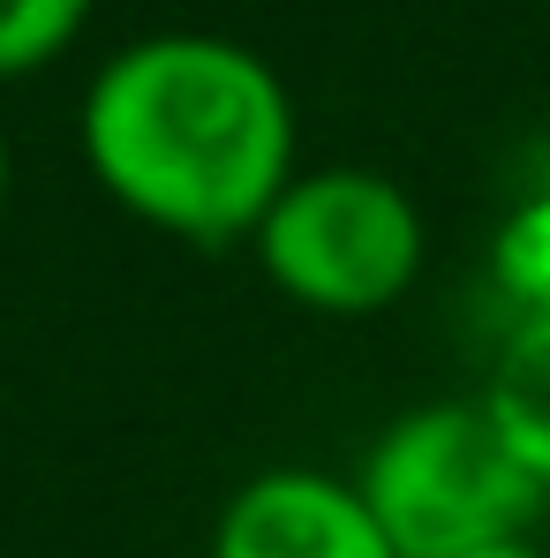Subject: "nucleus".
<instances>
[{
    "label": "nucleus",
    "instance_id": "nucleus-1",
    "mask_svg": "<svg viewBox=\"0 0 550 558\" xmlns=\"http://www.w3.org/2000/svg\"><path fill=\"white\" fill-rule=\"evenodd\" d=\"M76 151L136 227L227 250L302 174V121L265 53L219 31H151L84 84Z\"/></svg>",
    "mask_w": 550,
    "mask_h": 558
},
{
    "label": "nucleus",
    "instance_id": "nucleus-2",
    "mask_svg": "<svg viewBox=\"0 0 550 558\" xmlns=\"http://www.w3.org/2000/svg\"><path fill=\"white\" fill-rule=\"evenodd\" d=\"M355 490L400 558L490 551L505 536H528L550 506V490L498 446L475 400H430L392 415L363 453Z\"/></svg>",
    "mask_w": 550,
    "mask_h": 558
},
{
    "label": "nucleus",
    "instance_id": "nucleus-3",
    "mask_svg": "<svg viewBox=\"0 0 550 558\" xmlns=\"http://www.w3.org/2000/svg\"><path fill=\"white\" fill-rule=\"evenodd\" d=\"M249 257L309 317H377L423 279L430 227L377 167H302L257 219Z\"/></svg>",
    "mask_w": 550,
    "mask_h": 558
},
{
    "label": "nucleus",
    "instance_id": "nucleus-4",
    "mask_svg": "<svg viewBox=\"0 0 550 558\" xmlns=\"http://www.w3.org/2000/svg\"><path fill=\"white\" fill-rule=\"evenodd\" d=\"M211 558H400V551L384 544L355 475L265 468L219 506Z\"/></svg>",
    "mask_w": 550,
    "mask_h": 558
},
{
    "label": "nucleus",
    "instance_id": "nucleus-5",
    "mask_svg": "<svg viewBox=\"0 0 550 558\" xmlns=\"http://www.w3.org/2000/svg\"><path fill=\"white\" fill-rule=\"evenodd\" d=\"M475 408L490 415L498 446L550 490V317H513L490 371L475 385Z\"/></svg>",
    "mask_w": 550,
    "mask_h": 558
},
{
    "label": "nucleus",
    "instance_id": "nucleus-6",
    "mask_svg": "<svg viewBox=\"0 0 550 558\" xmlns=\"http://www.w3.org/2000/svg\"><path fill=\"white\" fill-rule=\"evenodd\" d=\"M490 287L513 317H550V189L521 196L490 234Z\"/></svg>",
    "mask_w": 550,
    "mask_h": 558
},
{
    "label": "nucleus",
    "instance_id": "nucleus-7",
    "mask_svg": "<svg viewBox=\"0 0 550 558\" xmlns=\"http://www.w3.org/2000/svg\"><path fill=\"white\" fill-rule=\"evenodd\" d=\"M98 0H0V84H23L38 69H53L84 23H91Z\"/></svg>",
    "mask_w": 550,
    "mask_h": 558
},
{
    "label": "nucleus",
    "instance_id": "nucleus-8",
    "mask_svg": "<svg viewBox=\"0 0 550 558\" xmlns=\"http://www.w3.org/2000/svg\"><path fill=\"white\" fill-rule=\"evenodd\" d=\"M467 558H543V551H536V536H505V544H490V551H467Z\"/></svg>",
    "mask_w": 550,
    "mask_h": 558
},
{
    "label": "nucleus",
    "instance_id": "nucleus-9",
    "mask_svg": "<svg viewBox=\"0 0 550 558\" xmlns=\"http://www.w3.org/2000/svg\"><path fill=\"white\" fill-rule=\"evenodd\" d=\"M0 211H8V136H0Z\"/></svg>",
    "mask_w": 550,
    "mask_h": 558
}]
</instances>
